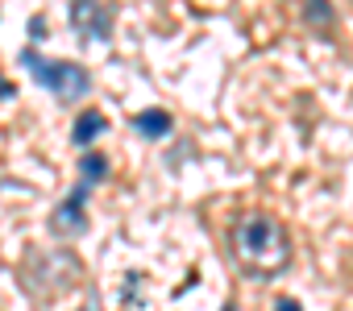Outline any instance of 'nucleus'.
Masks as SVG:
<instances>
[{"mask_svg": "<svg viewBox=\"0 0 353 311\" xmlns=\"http://www.w3.org/2000/svg\"><path fill=\"white\" fill-rule=\"evenodd\" d=\"M233 253H237V261L250 278H270L291 261V241H287V233L274 216L250 212L233 228Z\"/></svg>", "mask_w": 353, "mask_h": 311, "instance_id": "obj_1", "label": "nucleus"}, {"mask_svg": "<svg viewBox=\"0 0 353 311\" xmlns=\"http://www.w3.org/2000/svg\"><path fill=\"white\" fill-rule=\"evenodd\" d=\"M21 67H30V75H34L42 87H50L63 104L88 96V87H92L88 67H79V63H59V58H42V54L30 50V46L21 50Z\"/></svg>", "mask_w": 353, "mask_h": 311, "instance_id": "obj_2", "label": "nucleus"}, {"mask_svg": "<svg viewBox=\"0 0 353 311\" xmlns=\"http://www.w3.org/2000/svg\"><path fill=\"white\" fill-rule=\"evenodd\" d=\"M71 25L83 42H108L112 34V9L108 5H71Z\"/></svg>", "mask_w": 353, "mask_h": 311, "instance_id": "obj_3", "label": "nucleus"}, {"mask_svg": "<svg viewBox=\"0 0 353 311\" xmlns=\"http://www.w3.org/2000/svg\"><path fill=\"white\" fill-rule=\"evenodd\" d=\"M83 200H88V187H79L63 208H54V216H50V224L63 233V237H79L83 228H88V216H83Z\"/></svg>", "mask_w": 353, "mask_h": 311, "instance_id": "obj_4", "label": "nucleus"}, {"mask_svg": "<svg viewBox=\"0 0 353 311\" xmlns=\"http://www.w3.org/2000/svg\"><path fill=\"white\" fill-rule=\"evenodd\" d=\"M104 129H108V116H104V112H96V108H83V112L75 116V125H71V141H75L79 149H88Z\"/></svg>", "mask_w": 353, "mask_h": 311, "instance_id": "obj_5", "label": "nucleus"}, {"mask_svg": "<svg viewBox=\"0 0 353 311\" xmlns=\"http://www.w3.org/2000/svg\"><path fill=\"white\" fill-rule=\"evenodd\" d=\"M133 129H137V137H145V141H162V137L170 133V112H162V108H141V112L133 116Z\"/></svg>", "mask_w": 353, "mask_h": 311, "instance_id": "obj_6", "label": "nucleus"}, {"mask_svg": "<svg viewBox=\"0 0 353 311\" xmlns=\"http://www.w3.org/2000/svg\"><path fill=\"white\" fill-rule=\"evenodd\" d=\"M79 175H83V187L88 183H104L108 179V158H104V153H83V158H79Z\"/></svg>", "mask_w": 353, "mask_h": 311, "instance_id": "obj_7", "label": "nucleus"}, {"mask_svg": "<svg viewBox=\"0 0 353 311\" xmlns=\"http://www.w3.org/2000/svg\"><path fill=\"white\" fill-rule=\"evenodd\" d=\"M303 17H307V21H332V9H328V5H307Z\"/></svg>", "mask_w": 353, "mask_h": 311, "instance_id": "obj_8", "label": "nucleus"}, {"mask_svg": "<svg viewBox=\"0 0 353 311\" xmlns=\"http://www.w3.org/2000/svg\"><path fill=\"white\" fill-rule=\"evenodd\" d=\"M274 311H303V307H299L291 294H283V299H274Z\"/></svg>", "mask_w": 353, "mask_h": 311, "instance_id": "obj_9", "label": "nucleus"}, {"mask_svg": "<svg viewBox=\"0 0 353 311\" xmlns=\"http://www.w3.org/2000/svg\"><path fill=\"white\" fill-rule=\"evenodd\" d=\"M30 34H34V42H42V34H46V21H42V17H34V21H30Z\"/></svg>", "mask_w": 353, "mask_h": 311, "instance_id": "obj_10", "label": "nucleus"}, {"mask_svg": "<svg viewBox=\"0 0 353 311\" xmlns=\"http://www.w3.org/2000/svg\"><path fill=\"white\" fill-rule=\"evenodd\" d=\"M0 96H5V100H9V96H17V87H13L9 79H0Z\"/></svg>", "mask_w": 353, "mask_h": 311, "instance_id": "obj_11", "label": "nucleus"}, {"mask_svg": "<svg viewBox=\"0 0 353 311\" xmlns=\"http://www.w3.org/2000/svg\"><path fill=\"white\" fill-rule=\"evenodd\" d=\"M225 311H237V307H233V303H229V307H225Z\"/></svg>", "mask_w": 353, "mask_h": 311, "instance_id": "obj_12", "label": "nucleus"}]
</instances>
